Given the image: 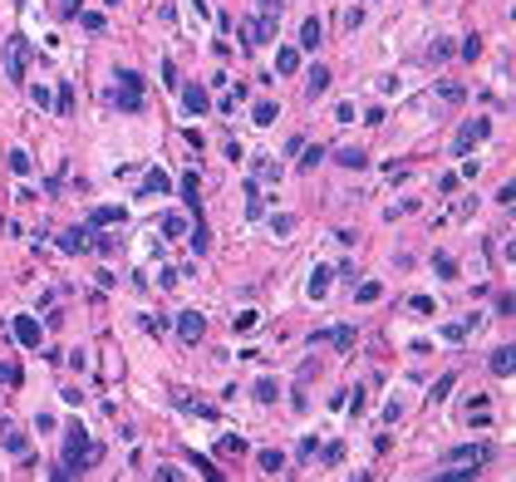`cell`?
Masks as SVG:
<instances>
[{
  "mask_svg": "<svg viewBox=\"0 0 516 482\" xmlns=\"http://www.w3.org/2000/svg\"><path fill=\"white\" fill-rule=\"evenodd\" d=\"M329 345H334L339 354H350V350H354V325H334V330H329Z\"/></svg>",
  "mask_w": 516,
  "mask_h": 482,
  "instance_id": "9a60e30c",
  "label": "cell"
},
{
  "mask_svg": "<svg viewBox=\"0 0 516 482\" xmlns=\"http://www.w3.org/2000/svg\"><path fill=\"white\" fill-rule=\"evenodd\" d=\"M153 482H182V467H178V463H162Z\"/></svg>",
  "mask_w": 516,
  "mask_h": 482,
  "instance_id": "836d02e7",
  "label": "cell"
},
{
  "mask_svg": "<svg viewBox=\"0 0 516 482\" xmlns=\"http://www.w3.org/2000/svg\"><path fill=\"white\" fill-rule=\"evenodd\" d=\"M162 236H167V241L187 236V217H178V212H172V217H162Z\"/></svg>",
  "mask_w": 516,
  "mask_h": 482,
  "instance_id": "44dd1931",
  "label": "cell"
},
{
  "mask_svg": "<svg viewBox=\"0 0 516 482\" xmlns=\"http://www.w3.org/2000/svg\"><path fill=\"white\" fill-rule=\"evenodd\" d=\"M60 15H79V0H60Z\"/></svg>",
  "mask_w": 516,
  "mask_h": 482,
  "instance_id": "f6af8a7d",
  "label": "cell"
},
{
  "mask_svg": "<svg viewBox=\"0 0 516 482\" xmlns=\"http://www.w3.org/2000/svg\"><path fill=\"white\" fill-rule=\"evenodd\" d=\"M492 133V119H472L467 128H457V138H452V157H467L472 153V143L477 138H487Z\"/></svg>",
  "mask_w": 516,
  "mask_h": 482,
  "instance_id": "5b68a950",
  "label": "cell"
},
{
  "mask_svg": "<svg viewBox=\"0 0 516 482\" xmlns=\"http://www.w3.org/2000/svg\"><path fill=\"white\" fill-rule=\"evenodd\" d=\"M60 246H64L69 256H79V251L89 246V232H79V227H74V232H64V236H60Z\"/></svg>",
  "mask_w": 516,
  "mask_h": 482,
  "instance_id": "7402d4cb",
  "label": "cell"
},
{
  "mask_svg": "<svg viewBox=\"0 0 516 482\" xmlns=\"http://www.w3.org/2000/svg\"><path fill=\"white\" fill-rule=\"evenodd\" d=\"M409 305H413V310H418V315H433V295H413V300H409Z\"/></svg>",
  "mask_w": 516,
  "mask_h": 482,
  "instance_id": "60d3db41",
  "label": "cell"
},
{
  "mask_svg": "<svg viewBox=\"0 0 516 482\" xmlns=\"http://www.w3.org/2000/svg\"><path fill=\"white\" fill-rule=\"evenodd\" d=\"M433 271H438L442 281H452V276H457V261H452L447 251H438V256H433Z\"/></svg>",
  "mask_w": 516,
  "mask_h": 482,
  "instance_id": "4316f807",
  "label": "cell"
},
{
  "mask_svg": "<svg viewBox=\"0 0 516 482\" xmlns=\"http://www.w3.org/2000/svg\"><path fill=\"white\" fill-rule=\"evenodd\" d=\"M334 123H354V103H339V109H334Z\"/></svg>",
  "mask_w": 516,
  "mask_h": 482,
  "instance_id": "ab89813d",
  "label": "cell"
},
{
  "mask_svg": "<svg viewBox=\"0 0 516 482\" xmlns=\"http://www.w3.org/2000/svg\"><path fill=\"white\" fill-rule=\"evenodd\" d=\"M54 109H60V114L74 109V89H69V84H60V94H54Z\"/></svg>",
  "mask_w": 516,
  "mask_h": 482,
  "instance_id": "d6a6232c",
  "label": "cell"
},
{
  "mask_svg": "<svg viewBox=\"0 0 516 482\" xmlns=\"http://www.w3.org/2000/svg\"><path fill=\"white\" fill-rule=\"evenodd\" d=\"M320 458H325V463H339V458H344V448H339V443H329V448H320Z\"/></svg>",
  "mask_w": 516,
  "mask_h": 482,
  "instance_id": "ee69618b",
  "label": "cell"
},
{
  "mask_svg": "<svg viewBox=\"0 0 516 482\" xmlns=\"http://www.w3.org/2000/svg\"><path fill=\"white\" fill-rule=\"evenodd\" d=\"M0 60H6V74L20 84V79H25V35H10L6 49H0Z\"/></svg>",
  "mask_w": 516,
  "mask_h": 482,
  "instance_id": "8992f818",
  "label": "cell"
},
{
  "mask_svg": "<svg viewBox=\"0 0 516 482\" xmlns=\"http://www.w3.org/2000/svg\"><path fill=\"white\" fill-rule=\"evenodd\" d=\"M187 236H192V251H197V256H207V251H212V236H207V227H192Z\"/></svg>",
  "mask_w": 516,
  "mask_h": 482,
  "instance_id": "f546056e",
  "label": "cell"
},
{
  "mask_svg": "<svg viewBox=\"0 0 516 482\" xmlns=\"http://www.w3.org/2000/svg\"><path fill=\"white\" fill-rule=\"evenodd\" d=\"M379 295H384V286H379V281H369V286H359V300H364V305H369V300H379Z\"/></svg>",
  "mask_w": 516,
  "mask_h": 482,
  "instance_id": "8d00e7d4",
  "label": "cell"
},
{
  "mask_svg": "<svg viewBox=\"0 0 516 482\" xmlns=\"http://www.w3.org/2000/svg\"><path fill=\"white\" fill-rule=\"evenodd\" d=\"M334 163H339V168H369V153H364V148H339Z\"/></svg>",
  "mask_w": 516,
  "mask_h": 482,
  "instance_id": "5bb4252c",
  "label": "cell"
},
{
  "mask_svg": "<svg viewBox=\"0 0 516 482\" xmlns=\"http://www.w3.org/2000/svg\"><path fill=\"white\" fill-rule=\"evenodd\" d=\"M487 458H492V448H487V443L447 448V467H463V472H477V467H487Z\"/></svg>",
  "mask_w": 516,
  "mask_h": 482,
  "instance_id": "7a4b0ae2",
  "label": "cell"
},
{
  "mask_svg": "<svg viewBox=\"0 0 516 482\" xmlns=\"http://www.w3.org/2000/svg\"><path fill=\"white\" fill-rule=\"evenodd\" d=\"M325 89H329V69H325V64H315V69H310V84H305V94H310V98H320Z\"/></svg>",
  "mask_w": 516,
  "mask_h": 482,
  "instance_id": "d6986e66",
  "label": "cell"
},
{
  "mask_svg": "<svg viewBox=\"0 0 516 482\" xmlns=\"http://www.w3.org/2000/svg\"><path fill=\"white\" fill-rule=\"evenodd\" d=\"M300 69V49H280L275 55V74H295Z\"/></svg>",
  "mask_w": 516,
  "mask_h": 482,
  "instance_id": "ffe728a7",
  "label": "cell"
},
{
  "mask_svg": "<svg viewBox=\"0 0 516 482\" xmlns=\"http://www.w3.org/2000/svg\"><path fill=\"white\" fill-rule=\"evenodd\" d=\"M0 384H20V364H10V359H0Z\"/></svg>",
  "mask_w": 516,
  "mask_h": 482,
  "instance_id": "d590c367",
  "label": "cell"
},
{
  "mask_svg": "<svg viewBox=\"0 0 516 482\" xmlns=\"http://www.w3.org/2000/svg\"><path fill=\"white\" fill-rule=\"evenodd\" d=\"M256 168H261V173H266V178H275V173H280V168H275V163H270V153H256Z\"/></svg>",
  "mask_w": 516,
  "mask_h": 482,
  "instance_id": "f35d334b",
  "label": "cell"
},
{
  "mask_svg": "<svg viewBox=\"0 0 516 482\" xmlns=\"http://www.w3.org/2000/svg\"><path fill=\"white\" fill-rule=\"evenodd\" d=\"M0 448H6L10 458H30V433L20 423H0Z\"/></svg>",
  "mask_w": 516,
  "mask_h": 482,
  "instance_id": "52a82bcc",
  "label": "cell"
},
{
  "mask_svg": "<svg viewBox=\"0 0 516 482\" xmlns=\"http://www.w3.org/2000/svg\"><path fill=\"white\" fill-rule=\"evenodd\" d=\"M94 463H98V443L89 438L84 423H69V428H64V467H69V472H84V467H94Z\"/></svg>",
  "mask_w": 516,
  "mask_h": 482,
  "instance_id": "6da1fadb",
  "label": "cell"
},
{
  "mask_svg": "<svg viewBox=\"0 0 516 482\" xmlns=\"http://www.w3.org/2000/svg\"><path fill=\"white\" fill-rule=\"evenodd\" d=\"M49 482H69V472H49Z\"/></svg>",
  "mask_w": 516,
  "mask_h": 482,
  "instance_id": "bcb514c9",
  "label": "cell"
},
{
  "mask_svg": "<svg viewBox=\"0 0 516 482\" xmlns=\"http://www.w3.org/2000/svg\"><path fill=\"white\" fill-rule=\"evenodd\" d=\"M438 94H442V98H452V103H457V98H463V84H438Z\"/></svg>",
  "mask_w": 516,
  "mask_h": 482,
  "instance_id": "7bdbcfd3",
  "label": "cell"
},
{
  "mask_svg": "<svg viewBox=\"0 0 516 482\" xmlns=\"http://www.w3.org/2000/svg\"><path fill=\"white\" fill-rule=\"evenodd\" d=\"M6 163H10V173H15V178H30V173H35V157H30L25 148H10Z\"/></svg>",
  "mask_w": 516,
  "mask_h": 482,
  "instance_id": "4fadbf2b",
  "label": "cell"
},
{
  "mask_svg": "<svg viewBox=\"0 0 516 482\" xmlns=\"http://www.w3.org/2000/svg\"><path fill=\"white\" fill-rule=\"evenodd\" d=\"M463 55H467V60H477V55H482V40H477V35H467V44H463Z\"/></svg>",
  "mask_w": 516,
  "mask_h": 482,
  "instance_id": "b9f144b4",
  "label": "cell"
},
{
  "mask_svg": "<svg viewBox=\"0 0 516 482\" xmlns=\"http://www.w3.org/2000/svg\"><path fill=\"white\" fill-rule=\"evenodd\" d=\"M30 98L40 103V109H54V89H49V84H35V89H30Z\"/></svg>",
  "mask_w": 516,
  "mask_h": 482,
  "instance_id": "1f68e13d",
  "label": "cell"
},
{
  "mask_svg": "<svg viewBox=\"0 0 516 482\" xmlns=\"http://www.w3.org/2000/svg\"><path fill=\"white\" fill-rule=\"evenodd\" d=\"M275 394H280V389H275V379H256V389H251V399H256V404H275Z\"/></svg>",
  "mask_w": 516,
  "mask_h": 482,
  "instance_id": "484cf974",
  "label": "cell"
},
{
  "mask_svg": "<svg viewBox=\"0 0 516 482\" xmlns=\"http://www.w3.org/2000/svg\"><path fill=\"white\" fill-rule=\"evenodd\" d=\"M246 217H251V222H261V217H266V202H261V192H256V182L246 187Z\"/></svg>",
  "mask_w": 516,
  "mask_h": 482,
  "instance_id": "cb8c5ba5",
  "label": "cell"
},
{
  "mask_svg": "<svg viewBox=\"0 0 516 482\" xmlns=\"http://www.w3.org/2000/svg\"><path fill=\"white\" fill-rule=\"evenodd\" d=\"M511 354H516V350H506V345H501V350L492 354V374H501V379H511V369H516V359H511Z\"/></svg>",
  "mask_w": 516,
  "mask_h": 482,
  "instance_id": "2e32d148",
  "label": "cell"
},
{
  "mask_svg": "<svg viewBox=\"0 0 516 482\" xmlns=\"http://www.w3.org/2000/svg\"><path fill=\"white\" fill-rule=\"evenodd\" d=\"M251 123H256V128H270V123H275V103H266V98H261L256 109H251Z\"/></svg>",
  "mask_w": 516,
  "mask_h": 482,
  "instance_id": "603a6c76",
  "label": "cell"
},
{
  "mask_svg": "<svg viewBox=\"0 0 516 482\" xmlns=\"http://www.w3.org/2000/svg\"><path fill=\"white\" fill-rule=\"evenodd\" d=\"M182 109H187L192 119H197V114H207V89H202L197 79H187V84H182Z\"/></svg>",
  "mask_w": 516,
  "mask_h": 482,
  "instance_id": "8fae6325",
  "label": "cell"
},
{
  "mask_svg": "<svg viewBox=\"0 0 516 482\" xmlns=\"http://www.w3.org/2000/svg\"><path fill=\"white\" fill-rule=\"evenodd\" d=\"M320 35H325V30H320V20L310 15V20L300 25V49H320Z\"/></svg>",
  "mask_w": 516,
  "mask_h": 482,
  "instance_id": "ac0fdd59",
  "label": "cell"
},
{
  "mask_svg": "<svg viewBox=\"0 0 516 482\" xmlns=\"http://www.w3.org/2000/svg\"><path fill=\"white\" fill-rule=\"evenodd\" d=\"M172 187V178L162 173V168H148V178H143V187L133 192V197H157V192H167Z\"/></svg>",
  "mask_w": 516,
  "mask_h": 482,
  "instance_id": "7c38bea8",
  "label": "cell"
},
{
  "mask_svg": "<svg viewBox=\"0 0 516 482\" xmlns=\"http://www.w3.org/2000/svg\"><path fill=\"white\" fill-rule=\"evenodd\" d=\"M477 472H463V467H442V477H433V482H472Z\"/></svg>",
  "mask_w": 516,
  "mask_h": 482,
  "instance_id": "e575fe53",
  "label": "cell"
},
{
  "mask_svg": "<svg viewBox=\"0 0 516 482\" xmlns=\"http://www.w3.org/2000/svg\"><path fill=\"white\" fill-rule=\"evenodd\" d=\"M202 335H207L202 310H182V315H178V340H182V345H197Z\"/></svg>",
  "mask_w": 516,
  "mask_h": 482,
  "instance_id": "9c48e42d",
  "label": "cell"
},
{
  "mask_svg": "<svg viewBox=\"0 0 516 482\" xmlns=\"http://www.w3.org/2000/svg\"><path fill=\"white\" fill-rule=\"evenodd\" d=\"M123 222V207H98L94 212V227H119Z\"/></svg>",
  "mask_w": 516,
  "mask_h": 482,
  "instance_id": "d4e9b609",
  "label": "cell"
},
{
  "mask_svg": "<svg viewBox=\"0 0 516 482\" xmlns=\"http://www.w3.org/2000/svg\"><path fill=\"white\" fill-rule=\"evenodd\" d=\"M10 335H15L25 350H40V340H44V330H40L35 315H15V320H10Z\"/></svg>",
  "mask_w": 516,
  "mask_h": 482,
  "instance_id": "ba28073f",
  "label": "cell"
},
{
  "mask_svg": "<svg viewBox=\"0 0 516 482\" xmlns=\"http://www.w3.org/2000/svg\"><path fill=\"white\" fill-rule=\"evenodd\" d=\"M256 463H261L266 472H280V467H285V453H275V448H266V453H261Z\"/></svg>",
  "mask_w": 516,
  "mask_h": 482,
  "instance_id": "4dcf8cb0",
  "label": "cell"
},
{
  "mask_svg": "<svg viewBox=\"0 0 516 482\" xmlns=\"http://www.w3.org/2000/svg\"><path fill=\"white\" fill-rule=\"evenodd\" d=\"M291 232H295V217L275 212V217H270V236H275V241H291Z\"/></svg>",
  "mask_w": 516,
  "mask_h": 482,
  "instance_id": "e0dca14e",
  "label": "cell"
},
{
  "mask_svg": "<svg viewBox=\"0 0 516 482\" xmlns=\"http://www.w3.org/2000/svg\"><path fill=\"white\" fill-rule=\"evenodd\" d=\"M232 325H237V330H256V325H261V310H256V305H251V310H237Z\"/></svg>",
  "mask_w": 516,
  "mask_h": 482,
  "instance_id": "f1b7e54d",
  "label": "cell"
},
{
  "mask_svg": "<svg viewBox=\"0 0 516 482\" xmlns=\"http://www.w3.org/2000/svg\"><path fill=\"white\" fill-rule=\"evenodd\" d=\"M315 453H320V438L305 433V438H300V458H315Z\"/></svg>",
  "mask_w": 516,
  "mask_h": 482,
  "instance_id": "74e56055",
  "label": "cell"
},
{
  "mask_svg": "<svg viewBox=\"0 0 516 482\" xmlns=\"http://www.w3.org/2000/svg\"><path fill=\"white\" fill-rule=\"evenodd\" d=\"M79 25H84L89 35H103V30H108V20H103V15H94V10H79Z\"/></svg>",
  "mask_w": 516,
  "mask_h": 482,
  "instance_id": "83f0119b",
  "label": "cell"
},
{
  "mask_svg": "<svg viewBox=\"0 0 516 482\" xmlns=\"http://www.w3.org/2000/svg\"><path fill=\"white\" fill-rule=\"evenodd\" d=\"M329 286H334V271H329V266H315L310 281H305V300H325Z\"/></svg>",
  "mask_w": 516,
  "mask_h": 482,
  "instance_id": "30bf717a",
  "label": "cell"
},
{
  "mask_svg": "<svg viewBox=\"0 0 516 482\" xmlns=\"http://www.w3.org/2000/svg\"><path fill=\"white\" fill-rule=\"evenodd\" d=\"M270 35H275V15H256V20L241 25V44H246V49H266Z\"/></svg>",
  "mask_w": 516,
  "mask_h": 482,
  "instance_id": "277c9868",
  "label": "cell"
},
{
  "mask_svg": "<svg viewBox=\"0 0 516 482\" xmlns=\"http://www.w3.org/2000/svg\"><path fill=\"white\" fill-rule=\"evenodd\" d=\"M113 79H119V109H123V114L143 109V79H138L133 69H119Z\"/></svg>",
  "mask_w": 516,
  "mask_h": 482,
  "instance_id": "3957f363",
  "label": "cell"
}]
</instances>
